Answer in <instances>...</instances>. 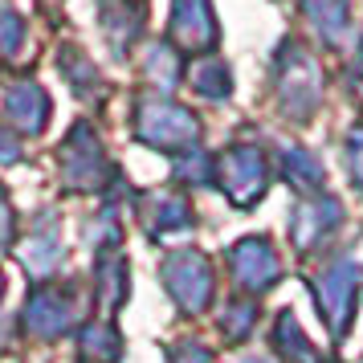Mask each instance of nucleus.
<instances>
[{
	"instance_id": "nucleus-9",
	"label": "nucleus",
	"mask_w": 363,
	"mask_h": 363,
	"mask_svg": "<svg viewBox=\"0 0 363 363\" xmlns=\"http://www.w3.org/2000/svg\"><path fill=\"white\" fill-rule=\"evenodd\" d=\"M74 323V298L62 286H41L25 302V330L37 339H57Z\"/></svg>"
},
{
	"instance_id": "nucleus-4",
	"label": "nucleus",
	"mask_w": 363,
	"mask_h": 363,
	"mask_svg": "<svg viewBox=\"0 0 363 363\" xmlns=\"http://www.w3.org/2000/svg\"><path fill=\"white\" fill-rule=\"evenodd\" d=\"M160 281H164L167 298L180 306V314H200L213 302V265L196 249L167 253L160 262Z\"/></svg>"
},
{
	"instance_id": "nucleus-7",
	"label": "nucleus",
	"mask_w": 363,
	"mask_h": 363,
	"mask_svg": "<svg viewBox=\"0 0 363 363\" xmlns=\"http://www.w3.org/2000/svg\"><path fill=\"white\" fill-rule=\"evenodd\" d=\"M229 274L245 294H265L281 278V262L265 237H245L229 249Z\"/></svg>"
},
{
	"instance_id": "nucleus-30",
	"label": "nucleus",
	"mask_w": 363,
	"mask_h": 363,
	"mask_svg": "<svg viewBox=\"0 0 363 363\" xmlns=\"http://www.w3.org/2000/svg\"><path fill=\"white\" fill-rule=\"evenodd\" d=\"M245 363H265V359H245Z\"/></svg>"
},
{
	"instance_id": "nucleus-16",
	"label": "nucleus",
	"mask_w": 363,
	"mask_h": 363,
	"mask_svg": "<svg viewBox=\"0 0 363 363\" xmlns=\"http://www.w3.org/2000/svg\"><path fill=\"white\" fill-rule=\"evenodd\" d=\"M281 172H286L290 188L302 192V196H318V188L327 184L323 164H318L306 147H286V151H281Z\"/></svg>"
},
{
	"instance_id": "nucleus-1",
	"label": "nucleus",
	"mask_w": 363,
	"mask_h": 363,
	"mask_svg": "<svg viewBox=\"0 0 363 363\" xmlns=\"http://www.w3.org/2000/svg\"><path fill=\"white\" fill-rule=\"evenodd\" d=\"M274 82H278L281 111L290 118H311L323 102V78L314 57L298 41H286L278 50V66H274Z\"/></svg>"
},
{
	"instance_id": "nucleus-15",
	"label": "nucleus",
	"mask_w": 363,
	"mask_h": 363,
	"mask_svg": "<svg viewBox=\"0 0 363 363\" xmlns=\"http://www.w3.org/2000/svg\"><path fill=\"white\" fill-rule=\"evenodd\" d=\"M143 220L160 233H176L192 225V204L180 196V192H155V196L143 200Z\"/></svg>"
},
{
	"instance_id": "nucleus-22",
	"label": "nucleus",
	"mask_w": 363,
	"mask_h": 363,
	"mask_svg": "<svg viewBox=\"0 0 363 363\" xmlns=\"http://www.w3.org/2000/svg\"><path fill=\"white\" fill-rule=\"evenodd\" d=\"M257 323V302L253 298H233L225 302V311H220V335H225V343H241L249 330Z\"/></svg>"
},
{
	"instance_id": "nucleus-12",
	"label": "nucleus",
	"mask_w": 363,
	"mask_h": 363,
	"mask_svg": "<svg viewBox=\"0 0 363 363\" xmlns=\"http://www.w3.org/2000/svg\"><path fill=\"white\" fill-rule=\"evenodd\" d=\"M99 21H102V33L111 41V50L123 53V50H131V41L143 29V4L139 0H102Z\"/></svg>"
},
{
	"instance_id": "nucleus-19",
	"label": "nucleus",
	"mask_w": 363,
	"mask_h": 363,
	"mask_svg": "<svg viewBox=\"0 0 363 363\" xmlns=\"http://www.w3.org/2000/svg\"><path fill=\"white\" fill-rule=\"evenodd\" d=\"M188 82H192V90L204 94V99H229L233 94V74H229V66H225L220 57H204V62H196L192 74H188Z\"/></svg>"
},
{
	"instance_id": "nucleus-20",
	"label": "nucleus",
	"mask_w": 363,
	"mask_h": 363,
	"mask_svg": "<svg viewBox=\"0 0 363 363\" xmlns=\"http://www.w3.org/2000/svg\"><path fill=\"white\" fill-rule=\"evenodd\" d=\"M274 343H278V351L286 355V359H298V363H311L314 359V347L311 339L302 335V327H298V318L290 311L278 314V327H274Z\"/></svg>"
},
{
	"instance_id": "nucleus-28",
	"label": "nucleus",
	"mask_w": 363,
	"mask_h": 363,
	"mask_svg": "<svg viewBox=\"0 0 363 363\" xmlns=\"http://www.w3.org/2000/svg\"><path fill=\"white\" fill-rule=\"evenodd\" d=\"M13 225H17V216H13V204L4 200V188H0V249L13 245Z\"/></svg>"
},
{
	"instance_id": "nucleus-6",
	"label": "nucleus",
	"mask_w": 363,
	"mask_h": 363,
	"mask_svg": "<svg viewBox=\"0 0 363 363\" xmlns=\"http://www.w3.org/2000/svg\"><path fill=\"white\" fill-rule=\"evenodd\" d=\"M57 164H62V184L69 192H99L106 180V151H102L99 135L90 131V123H78L66 135V143L57 147Z\"/></svg>"
},
{
	"instance_id": "nucleus-24",
	"label": "nucleus",
	"mask_w": 363,
	"mask_h": 363,
	"mask_svg": "<svg viewBox=\"0 0 363 363\" xmlns=\"http://www.w3.org/2000/svg\"><path fill=\"white\" fill-rule=\"evenodd\" d=\"M25 45V21L13 9H0V57H13Z\"/></svg>"
},
{
	"instance_id": "nucleus-13",
	"label": "nucleus",
	"mask_w": 363,
	"mask_h": 363,
	"mask_svg": "<svg viewBox=\"0 0 363 363\" xmlns=\"http://www.w3.org/2000/svg\"><path fill=\"white\" fill-rule=\"evenodd\" d=\"M25 269L29 278H50L53 269L62 265V233L53 225L50 216H41V225L29 233V245H25Z\"/></svg>"
},
{
	"instance_id": "nucleus-31",
	"label": "nucleus",
	"mask_w": 363,
	"mask_h": 363,
	"mask_svg": "<svg viewBox=\"0 0 363 363\" xmlns=\"http://www.w3.org/2000/svg\"><path fill=\"white\" fill-rule=\"evenodd\" d=\"M0 294H4V278H0Z\"/></svg>"
},
{
	"instance_id": "nucleus-25",
	"label": "nucleus",
	"mask_w": 363,
	"mask_h": 363,
	"mask_svg": "<svg viewBox=\"0 0 363 363\" xmlns=\"http://www.w3.org/2000/svg\"><path fill=\"white\" fill-rule=\"evenodd\" d=\"M176 176L180 180H192V184H208L213 180V160L204 151H192V155H184L180 164H176Z\"/></svg>"
},
{
	"instance_id": "nucleus-3",
	"label": "nucleus",
	"mask_w": 363,
	"mask_h": 363,
	"mask_svg": "<svg viewBox=\"0 0 363 363\" xmlns=\"http://www.w3.org/2000/svg\"><path fill=\"white\" fill-rule=\"evenodd\" d=\"M359 281H363V269L351 262V257H335V262L318 274V281H314L318 314L327 318L330 339H347L351 318L359 311Z\"/></svg>"
},
{
	"instance_id": "nucleus-26",
	"label": "nucleus",
	"mask_w": 363,
	"mask_h": 363,
	"mask_svg": "<svg viewBox=\"0 0 363 363\" xmlns=\"http://www.w3.org/2000/svg\"><path fill=\"white\" fill-rule=\"evenodd\" d=\"M343 151H347V172H351V180L363 188V127H355V131L347 135Z\"/></svg>"
},
{
	"instance_id": "nucleus-10",
	"label": "nucleus",
	"mask_w": 363,
	"mask_h": 363,
	"mask_svg": "<svg viewBox=\"0 0 363 363\" xmlns=\"http://www.w3.org/2000/svg\"><path fill=\"white\" fill-rule=\"evenodd\" d=\"M172 37L184 50H213L216 45V17L213 0H176L172 9Z\"/></svg>"
},
{
	"instance_id": "nucleus-14",
	"label": "nucleus",
	"mask_w": 363,
	"mask_h": 363,
	"mask_svg": "<svg viewBox=\"0 0 363 363\" xmlns=\"http://www.w3.org/2000/svg\"><path fill=\"white\" fill-rule=\"evenodd\" d=\"M302 13L323 37V45H339L351 29V0H302Z\"/></svg>"
},
{
	"instance_id": "nucleus-27",
	"label": "nucleus",
	"mask_w": 363,
	"mask_h": 363,
	"mask_svg": "<svg viewBox=\"0 0 363 363\" xmlns=\"http://www.w3.org/2000/svg\"><path fill=\"white\" fill-rule=\"evenodd\" d=\"M167 363H213V355H208V347L196 343V339H180V343L172 347Z\"/></svg>"
},
{
	"instance_id": "nucleus-29",
	"label": "nucleus",
	"mask_w": 363,
	"mask_h": 363,
	"mask_svg": "<svg viewBox=\"0 0 363 363\" xmlns=\"http://www.w3.org/2000/svg\"><path fill=\"white\" fill-rule=\"evenodd\" d=\"M21 160V143L9 135V127H0V164H17Z\"/></svg>"
},
{
	"instance_id": "nucleus-11",
	"label": "nucleus",
	"mask_w": 363,
	"mask_h": 363,
	"mask_svg": "<svg viewBox=\"0 0 363 363\" xmlns=\"http://www.w3.org/2000/svg\"><path fill=\"white\" fill-rule=\"evenodd\" d=\"M4 111L9 118L17 123V131H29V135H41L45 123H50V99L37 82H13L4 90Z\"/></svg>"
},
{
	"instance_id": "nucleus-18",
	"label": "nucleus",
	"mask_w": 363,
	"mask_h": 363,
	"mask_svg": "<svg viewBox=\"0 0 363 363\" xmlns=\"http://www.w3.org/2000/svg\"><path fill=\"white\" fill-rule=\"evenodd\" d=\"M82 355L90 363H118V355H123V339H118V327L115 323H106V318H99V323H86L82 327Z\"/></svg>"
},
{
	"instance_id": "nucleus-2",
	"label": "nucleus",
	"mask_w": 363,
	"mask_h": 363,
	"mask_svg": "<svg viewBox=\"0 0 363 363\" xmlns=\"http://www.w3.org/2000/svg\"><path fill=\"white\" fill-rule=\"evenodd\" d=\"M135 135L147 143V147H188L196 143L200 123L192 111H184L180 102H172L167 94H143L139 106H135Z\"/></svg>"
},
{
	"instance_id": "nucleus-32",
	"label": "nucleus",
	"mask_w": 363,
	"mask_h": 363,
	"mask_svg": "<svg viewBox=\"0 0 363 363\" xmlns=\"http://www.w3.org/2000/svg\"><path fill=\"white\" fill-rule=\"evenodd\" d=\"M330 363H335V359H330Z\"/></svg>"
},
{
	"instance_id": "nucleus-23",
	"label": "nucleus",
	"mask_w": 363,
	"mask_h": 363,
	"mask_svg": "<svg viewBox=\"0 0 363 363\" xmlns=\"http://www.w3.org/2000/svg\"><path fill=\"white\" fill-rule=\"evenodd\" d=\"M143 69H147L151 82H160V94H167L172 86L180 82V66H176V53H172V45H167V41H155V45H151Z\"/></svg>"
},
{
	"instance_id": "nucleus-17",
	"label": "nucleus",
	"mask_w": 363,
	"mask_h": 363,
	"mask_svg": "<svg viewBox=\"0 0 363 363\" xmlns=\"http://www.w3.org/2000/svg\"><path fill=\"white\" fill-rule=\"evenodd\" d=\"M94 290H99V302L106 311L123 306V298H127V262L118 253L99 257V265H94Z\"/></svg>"
},
{
	"instance_id": "nucleus-5",
	"label": "nucleus",
	"mask_w": 363,
	"mask_h": 363,
	"mask_svg": "<svg viewBox=\"0 0 363 363\" xmlns=\"http://www.w3.org/2000/svg\"><path fill=\"white\" fill-rule=\"evenodd\" d=\"M216 180L225 188V196L237 208H249L265 196L269 188V160L262 155V147L253 143H233L220 160H216Z\"/></svg>"
},
{
	"instance_id": "nucleus-21",
	"label": "nucleus",
	"mask_w": 363,
	"mask_h": 363,
	"mask_svg": "<svg viewBox=\"0 0 363 363\" xmlns=\"http://www.w3.org/2000/svg\"><path fill=\"white\" fill-rule=\"evenodd\" d=\"M57 69L66 74V82L74 86L78 99H90V90L99 86V69H94V62H86L82 50H62L57 53Z\"/></svg>"
},
{
	"instance_id": "nucleus-8",
	"label": "nucleus",
	"mask_w": 363,
	"mask_h": 363,
	"mask_svg": "<svg viewBox=\"0 0 363 363\" xmlns=\"http://www.w3.org/2000/svg\"><path fill=\"white\" fill-rule=\"evenodd\" d=\"M343 225V204L335 196H302L290 213V241L298 253H311L327 241L330 233Z\"/></svg>"
}]
</instances>
